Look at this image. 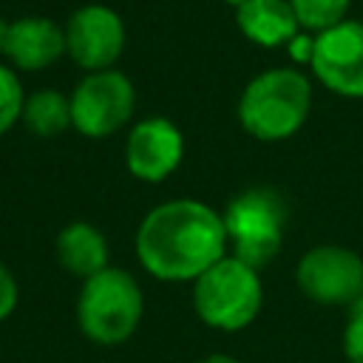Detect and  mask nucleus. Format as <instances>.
Returning <instances> with one entry per match:
<instances>
[{"label": "nucleus", "instance_id": "19", "mask_svg": "<svg viewBox=\"0 0 363 363\" xmlns=\"http://www.w3.org/2000/svg\"><path fill=\"white\" fill-rule=\"evenodd\" d=\"M312 43H315V37L306 40V34H298L286 48L292 51V57H295L298 62H309V60H312Z\"/></svg>", "mask_w": 363, "mask_h": 363}, {"label": "nucleus", "instance_id": "22", "mask_svg": "<svg viewBox=\"0 0 363 363\" xmlns=\"http://www.w3.org/2000/svg\"><path fill=\"white\" fill-rule=\"evenodd\" d=\"M224 3H230V6H241L244 0H224Z\"/></svg>", "mask_w": 363, "mask_h": 363}, {"label": "nucleus", "instance_id": "15", "mask_svg": "<svg viewBox=\"0 0 363 363\" xmlns=\"http://www.w3.org/2000/svg\"><path fill=\"white\" fill-rule=\"evenodd\" d=\"M289 6H292L303 31L320 34V31L346 20L352 0H289Z\"/></svg>", "mask_w": 363, "mask_h": 363}, {"label": "nucleus", "instance_id": "4", "mask_svg": "<svg viewBox=\"0 0 363 363\" xmlns=\"http://www.w3.org/2000/svg\"><path fill=\"white\" fill-rule=\"evenodd\" d=\"M264 289L258 269L224 255L210 269L193 281V309L196 315L221 332H238L250 326L261 312Z\"/></svg>", "mask_w": 363, "mask_h": 363}, {"label": "nucleus", "instance_id": "20", "mask_svg": "<svg viewBox=\"0 0 363 363\" xmlns=\"http://www.w3.org/2000/svg\"><path fill=\"white\" fill-rule=\"evenodd\" d=\"M199 363H238L235 357H230V354H207L204 360H199Z\"/></svg>", "mask_w": 363, "mask_h": 363}, {"label": "nucleus", "instance_id": "14", "mask_svg": "<svg viewBox=\"0 0 363 363\" xmlns=\"http://www.w3.org/2000/svg\"><path fill=\"white\" fill-rule=\"evenodd\" d=\"M23 125L37 136H57L71 128V99L60 91H34L23 105Z\"/></svg>", "mask_w": 363, "mask_h": 363}, {"label": "nucleus", "instance_id": "10", "mask_svg": "<svg viewBox=\"0 0 363 363\" xmlns=\"http://www.w3.org/2000/svg\"><path fill=\"white\" fill-rule=\"evenodd\" d=\"M184 156L182 130L164 116H147L136 122L125 142V164L128 170L147 184L164 182Z\"/></svg>", "mask_w": 363, "mask_h": 363}, {"label": "nucleus", "instance_id": "13", "mask_svg": "<svg viewBox=\"0 0 363 363\" xmlns=\"http://www.w3.org/2000/svg\"><path fill=\"white\" fill-rule=\"evenodd\" d=\"M57 261L65 272L88 281L108 267V241L88 221H71L57 235Z\"/></svg>", "mask_w": 363, "mask_h": 363}, {"label": "nucleus", "instance_id": "11", "mask_svg": "<svg viewBox=\"0 0 363 363\" xmlns=\"http://www.w3.org/2000/svg\"><path fill=\"white\" fill-rule=\"evenodd\" d=\"M65 54V28L48 17H17L6 23L3 57L23 71H43Z\"/></svg>", "mask_w": 363, "mask_h": 363}, {"label": "nucleus", "instance_id": "18", "mask_svg": "<svg viewBox=\"0 0 363 363\" xmlns=\"http://www.w3.org/2000/svg\"><path fill=\"white\" fill-rule=\"evenodd\" d=\"M17 306V281L11 269L0 261V320H6Z\"/></svg>", "mask_w": 363, "mask_h": 363}, {"label": "nucleus", "instance_id": "1", "mask_svg": "<svg viewBox=\"0 0 363 363\" xmlns=\"http://www.w3.org/2000/svg\"><path fill=\"white\" fill-rule=\"evenodd\" d=\"M227 252L224 218L193 199L153 207L136 230L139 264L162 281H196Z\"/></svg>", "mask_w": 363, "mask_h": 363}, {"label": "nucleus", "instance_id": "7", "mask_svg": "<svg viewBox=\"0 0 363 363\" xmlns=\"http://www.w3.org/2000/svg\"><path fill=\"white\" fill-rule=\"evenodd\" d=\"M298 289L323 306H354L363 301V258L349 247L320 244L295 267Z\"/></svg>", "mask_w": 363, "mask_h": 363}, {"label": "nucleus", "instance_id": "6", "mask_svg": "<svg viewBox=\"0 0 363 363\" xmlns=\"http://www.w3.org/2000/svg\"><path fill=\"white\" fill-rule=\"evenodd\" d=\"M71 99V128H77L82 136L102 139L116 133L136 108V88L133 82L108 68V71H91L79 85L74 88Z\"/></svg>", "mask_w": 363, "mask_h": 363}, {"label": "nucleus", "instance_id": "9", "mask_svg": "<svg viewBox=\"0 0 363 363\" xmlns=\"http://www.w3.org/2000/svg\"><path fill=\"white\" fill-rule=\"evenodd\" d=\"M125 48L122 17L102 3L79 6L65 23V54L85 71H108Z\"/></svg>", "mask_w": 363, "mask_h": 363}, {"label": "nucleus", "instance_id": "5", "mask_svg": "<svg viewBox=\"0 0 363 363\" xmlns=\"http://www.w3.org/2000/svg\"><path fill=\"white\" fill-rule=\"evenodd\" d=\"M227 244H233V255L255 269L269 264L281 244L286 227V204L269 187H250L238 193L227 210L221 213Z\"/></svg>", "mask_w": 363, "mask_h": 363}, {"label": "nucleus", "instance_id": "17", "mask_svg": "<svg viewBox=\"0 0 363 363\" xmlns=\"http://www.w3.org/2000/svg\"><path fill=\"white\" fill-rule=\"evenodd\" d=\"M343 354L349 363H363V301L352 306L343 329Z\"/></svg>", "mask_w": 363, "mask_h": 363}, {"label": "nucleus", "instance_id": "21", "mask_svg": "<svg viewBox=\"0 0 363 363\" xmlns=\"http://www.w3.org/2000/svg\"><path fill=\"white\" fill-rule=\"evenodd\" d=\"M3 34H6V23L0 20V54H3Z\"/></svg>", "mask_w": 363, "mask_h": 363}, {"label": "nucleus", "instance_id": "8", "mask_svg": "<svg viewBox=\"0 0 363 363\" xmlns=\"http://www.w3.org/2000/svg\"><path fill=\"white\" fill-rule=\"evenodd\" d=\"M312 74L340 96H363V23L343 20L312 43Z\"/></svg>", "mask_w": 363, "mask_h": 363}, {"label": "nucleus", "instance_id": "16", "mask_svg": "<svg viewBox=\"0 0 363 363\" xmlns=\"http://www.w3.org/2000/svg\"><path fill=\"white\" fill-rule=\"evenodd\" d=\"M23 105H26V94L17 74L0 62V136L23 119Z\"/></svg>", "mask_w": 363, "mask_h": 363}, {"label": "nucleus", "instance_id": "3", "mask_svg": "<svg viewBox=\"0 0 363 363\" xmlns=\"http://www.w3.org/2000/svg\"><path fill=\"white\" fill-rule=\"evenodd\" d=\"M145 312V295L128 269L105 267L91 275L77 298V323L82 335L102 346L128 340Z\"/></svg>", "mask_w": 363, "mask_h": 363}, {"label": "nucleus", "instance_id": "2", "mask_svg": "<svg viewBox=\"0 0 363 363\" xmlns=\"http://www.w3.org/2000/svg\"><path fill=\"white\" fill-rule=\"evenodd\" d=\"M312 108V85L295 68H269L252 77L238 99L241 128L261 139H289L306 122Z\"/></svg>", "mask_w": 363, "mask_h": 363}, {"label": "nucleus", "instance_id": "12", "mask_svg": "<svg viewBox=\"0 0 363 363\" xmlns=\"http://www.w3.org/2000/svg\"><path fill=\"white\" fill-rule=\"evenodd\" d=\"M235 23L241 34L261 48L289 45L301 31L289 0H244L235 6Z\"/></svg>", "mask_w": 363, "mask_h": 363}]
</instances>
